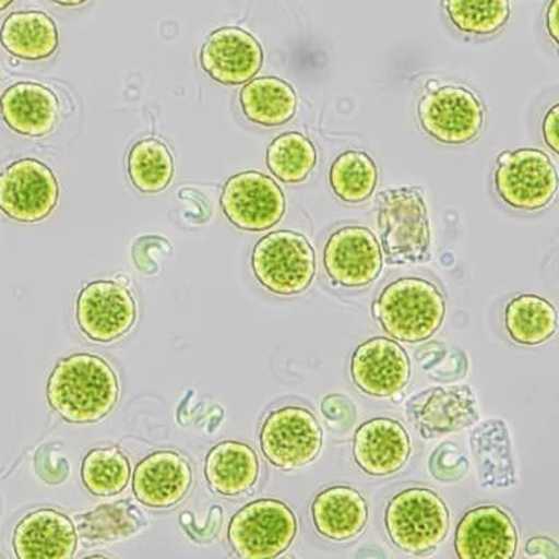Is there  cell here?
<instances>
[{
  "label": "cell",
  "instance_id": "cell-23",
  "mask_svg": "<svg viewBox=\"0 0 559 559\" xmlns=\"http://www.w3.org/2000/svg\"><path fill=\"white\" fill-rule=\"evenodd\" d=\"M258 476V456L247 443L222 442L207 454V481L222 496H239L249 491L257 484Z\"/></svg>",
  "mask_w": 559,
  "mask_h": 559
},
{
  "label": "cell",
  "instance_id": "cell-1",
  "mask_svg": "<svg viewBox=\"0 0 559 559\" xmlns=\"http://www.w3.org/2000/svg\"><path fill=\"white\" fill-rule=\"evenodd\" d=\"M48 401L70 423H94L118 402L119 383L103 358L74 354L62 359L48 382Z\"/></svg>",
  "mask_w": 559,
  "mask_h": 559
},
{
  "label": "cell",
  "instance_id": "cell-7",
  "mask_svg": "<svg viewBox=\"0 0 559 559\" xmlns=\"http://www.w3.org/2000/svg\"><path fill=\"white\" fill-rule=\"evenodd\" d=\"M493 187L508 206L536 212L547 207L557 194V168L542 150L506 152L498 157Z\"/></svg>",
  "mask_w": 559,
  "mask_h": 559
},
{
  "label": "cell",
  "instance_id": "cell-16",
  "mask_svg": "<svg viewBox=\"0 0 559 559\" xmlns=\"http://www.w3.org/2000/svg\"><path fill=\"white\" fill-rule=\"evenodd\" d=\"M408 413L427 439L462 431L478 419L476 396L467 386L424 391L412 399Z\"/></svg>",
  "mask_w": 559,
  "mask_h": 559
},
{
  "label": "cell",
  "instance_id": "cell-18",
  "mask_svg": "<svg viewBox=\"0 0 559 559\" xmlns=\"http://www.w3.org/2000/svg\"><path fill=\"white\" fill-rule=\"evenodd\" d=\"M411 453L406 428L392 418L369 419L354 436V462L369 476L383 477L401 471Z\"/></svg>",
  "mask_w": 559,
  "mask_h": 559
},
{
  "label": "cell",
  "instance_id": "cell-4",
  "mask_svg": "<svg viewBox=\"0 0 559 559\" xmlns=\"http://www.w3.org/2000/svg\"><path fill=\"white\" fill-rule=\"evenodd\" d=\"M384 526L401 550L424 554L445 540L451 516L445 502L431 489L412 488L389 502Z\"/></svg>",
  "mask_w": 559,
  "mask_h": 559
},
{
  "label": "cell",
  "instance_id": "cell-11",
  "mask_svg": "<svg viewBox=\"0 0 559 559\" xmlns=\"http://www.w3.org/2000/svg\"><path fill=\"white\" fill-rule=\"evenodd\" d=\"M222 204L231 223L247 231L272 228L286 212V199L278 185L266 175L254 171L229 178Z\"/></svg>",
  "mask_w": 559,
  "mask_h": 559
},
{
  "label": "cell",
  "instance_id": "cell-20",
  "mask_svg": "<svg viewBox=\"0 0 559 559\" xmlns=\"http://www.w3.org/2000/svg\"><path fill=\"white\" fill-rule=\"evenodd\" d=\"M191 481V466L181 454L157 452L138 464L133 491L144 506L168 508L187 496Z\"/></svg>",
  "mask_w": 559,
  "mask_h": 559
},
{
  "label": "cell",
  "instance_id": "cell-15",
  "mask_svg": "<svg viewBox=\"0 0 559 559\" xmlns=\"http://www.w3.org/2000/svg\"><path fill=\"white\" fill-rule=\"evenodd\" d=\"M518 544L515 523L493 506L468 511L454 537V550L463 559H511L516 556Z\"/></svg>",
  "mask_w": 559,
  "mask_h": 559
},
{
  "label": "cell",
  "instance_id": "cell-22",
  "mask_svg": "<svg viewBox=\"0 0 559 559\" xmlns=\"http://www.w3.org/2000/svg\"><path fill=\"white\" fill-rule=\"evenodd\" d=\"M4 121L13 131L39 138L51 132L58 119V98L35 83H19L0 98Z\"/></svg>",
  "mask_w": 559,
  "mask_h": 559
},
{
  "label": "cell",
  "instance_id": "cell-12",
  "mask_svg": "<svg viewBox=\"0 0 559 559\" xmlns=\"http://www.w3.org/2000/svg\"><path fill=\"white\" fill-rule=\"evenodd\" d=\"M324 269L338 286L357 288L376 282L383 267L381 245L366 227H344L324 247Z\"/></svg>",
  "mask_w": 559,
  "mask_h": 559
},
{
  "label": "cell",
  "instance_id": "cell-24",
  "mask_svg": "<svg viewBox=\"0 0 559 559\" xmlns=\"http://www.w3.org/2000/svg\"><path fill=\"white\" fill-rule=\"evenodd\" d=\"M245 117L262 127H280L297 111V94L288 83L277 78L253 79L241 92Z\"/></svg>",
  "mask_w": 559,
  "mask_h": 559
},
{
  "label": "cell",
  "instance_id": "cell-2",
  "mask_svg": "<svg viewBox=\"0 0 559 559\" xmlns=\"http://www.w3.org/2000/svg\"><path fill=\"white\" fill-rule=\"evenodd\" d=\"M383 331L397 341L419 343L433 336L445 319L447 304L426 278H399L383 289L372 307Z\"/></svg>",
  "mask_w": 559,
  "mask_h": 559
},
{
  "label": "cell",
  "instance_id": "cell-27",
  "mask_svg": "<svg viewBox=\"0 0 559 559\" xmlns=\"http://www.w3.org/2000/svg\"><path fill=\"white\" fill-rule=\"evenodd\" d=\"M329 182L338 199L347 203H362L376 191L378 169L364 152L341 154L331 167Z\"/></svg>",
  "mask_w": 559,
  "mask_h": 559
},
{
  "label": "cell",
  "instance_id": "cell-13",
  "mask_svg": "<svg viewBox=\"0 0 559 559\" xmlns=\"http://www.w3.org/2000/svg\"><path fill=\"white\" fill-rule=\"evenodd\" d=\"M349 372L359 391L377 397L402 392L412 376V364L406 349L386 337L362 343L352 357Z\"/></svg>",
  "mask_w": 559,
  "mask_h": 559
},
{
  "label": "cell",
  "instance_id": "cell-29",
  "mask_svg": "<svg viewBox=\"0 0 559 559\" xmlns=\"http://www.w3.org/2000/svg\"><path fill=\"white\" fill-rule=\"evenodd\" d=\"M174 163L168 148L158 140L134 144L129 154V175L139 191L157 193L171 181Z\"/></svg>",
  "mask_w": 559,
  "mask_h": 559
},
{
  "label": "cell",
  "instance_id": "cell-32",
  "mask_svg": "<svg viewBox=\"0 0 559 559\" xmlns=\"http://www.w3.org/2000/svg\"><path fill=\"white\" fill-rule=\"evenodd\" d=\"M526 552L532 558H559V547L551 538L533 537L526 543Z\"/></svg>",
  "mask_w": 559,
  "mask_h": 559
},
{
  "label": "cell",
  "instance_id": "cell-6",
  "mask_svg": "<svg viewBox=\"0 0 559 559\" xmlns=\"http://www.w3.org/2000/svg\"><path fill=\"white\" fill-rule=\"evenodd\" d=\"M297 526V518L286 503L261 499L237 512L229 523L228 538L243 559L276 558L292 547Z\"/></svg>",
  "mask_w": 559,
  "mask_h": 559
},
{
  "label": "cell",
  "instance_id": "cell-36",
  "mask_svg": "<svg viewBox=\"0 0 559 559\" xmlns=\"http://www.w3.org/2000/svg\"><path fill=\"white\" fill-rule=\"evenodd\" d=\"M10 2H0V12H2L3 9H7L8 7H10Z\"/></svg>",
  "mask_w": 559,
  "mask_h": 559
},
{
  "label": "cell",
  "instance_id": "cell-8",
  "mask_svg": "<svg viewBox=\"0 0 559 559\" xmlns=\"http://www.w3.org/2000/svg\"><path fill=\"white\" fill-rule=\"evenodd\" d=\"M417 115L424 132L445 144L472 142L484 127L483 104L464 87L429 90L419 99Z\"/></svg>",
  "mask_w": 559,
  "mask_h": 559
},
{
  "label": "cell",
  "instance_id": "cell-10",
  "mask_svg": "<svg viewBox=\"0 0 559 559\" xmlns=\"http://www.w3.org/2000/svg\"><path fill=\"white\" fill-rule=\"evenodd\" d=\"M59 188L51 169L26 158L0 174V209L22 223L39 222L57 206Z\"/></svg>",
  "mask_w": 559,
  "mask_h": 559
},
{
  "label": "cell",
  "instance_id": "cell-33",
  "mask_svg": "<svg viewBox=\"0 0 559 559\" xmlns=\"http://www.w3.org/2000/svg\"><path fill=\"white\" fill-rule=\"evenodd\" d=\"M558 115L559 107L558 105H554L550 111L546 114V117H544L542 127L544 142H546L547 146L550 147L556 154L559 152Z\"/></svg>",
  "mask_w": 559,
  "mask_h": 559
},
{
  "label": "cell",
  "instance_id": "cell-25",
  "mask_svg": "<svg viewBox=\"0 0 559 559\" xmlns=\"http://www.w3.org/2000/svg\"><path fill=\"white\" fill-rule=\"evenodd\" d=\"M0 41L14 57L44 59L58 47L55 23L41 12H19L4 20Z\"/></svg>",
  "mask_w": 559,
  "mask_h": 559
},
{
  "label": "cell",
  "instance_id": "cell-3",
  "mask_svg": "<svg viewBox=\"0 0 559 559\" xmlns=\"http://www.w3.org/2000/svg\"><path fill=\"white\" fill-rule=\"evenodd\" d=\"M382 251L391 264L426 263L431 259V229L421 189H389L378 198Z\"/></svg>",
  "mask_w": 559,
  "mask_h": 559
},
{
  "label": "cell",
  "instance_id": "cell-17",
  "mask_svg": "<svg viewBox=\"0 0 559 559\" xmlns=\"http://www.w3.org/2000/svg\"><path fill=\"white\" fill-rule=\"evenodd\" d=\"M202 67L224 84H242L257 76L263 63L261 44L237 27L217 29L202 49Z\"/></svg>",
  "mask_w": 559,
  "mask_h": 559
},
{
  "label": "cell",
  "instance_id": "cell-35",
  "mask_svg": "<svg viewBox=\"0 0 559 559\" xmlns=\"http://www.w3.org/2000/svg\"><path fill=\"white\" fill-rule=\"evenodd\" d=\"M61 7L64 8H74V7H82L83 2H74V3H59Z\"/></svg>",
  "mask_w": 559,
  "mask_h": 559
},
{
  "label": "cell",
  "instance_id": "cell-26",
  "mask_svg": "<svg viewBox=\"0 0 559 559\" xmlns=\"http://www.w3.org/2000/svg\"><path fill=\"white\" fill-rule=\"evenodd\" d=\"M506 324L513 342L537 346L557 332V309L547 299L526 294L508 304Z\"/></svg>",
  "mask_w": 559,
  "mask_h": 559
},
{
  "label": "cell",
  "instance_id": "cell-5",
  "mask_svg": "<svg viewBox=\"0 0 559 559\" xmlns=\"http://www.w3.org/2000/svg\"><path fill=\"white\" fill-rule=\"evenodd\" d=\"M254 276L269 292L297 296L311 286L317 257L308 239L293 231L269 234L252 253Z\"/></svg>",
  "mask_w": 559,
  "mask_h": 559
},
{
  "label": "cell",
  "instance_id": "cell-9",
  "mask_svg": "<svg viewBox=\"0 0 559 559\" xmlns=\"http://www.w3.org/2000/svg\"><path fill=\"white\" fill-rule=\"evenodd\" d=\"M264 456L280 468H298L321 453L323 432L317 417L304 407H284L273 412L261 432Z\"/></svg>",
  "mask_w": 559,
  "mask_h": 559
},
{
  "label": "cell",
  "instance_id": "cell-30",
  "mask_svg": "<svg viewBox=\"0 0 559 559\" xmlns=\"http://www.w3.org/2000/svg\"><path fill=\"white\" fill-rule=\"evenodd\" d=\"M82 477L93 496H115L128 486L131 466L118 449H96L84 459Z\"/></svg>",
  "mask_w": 559,
  "mask_h": 559
},
{
  "label": "cell",
  "instance_id": "cell-14",
  "mask_svg": "<svg viewBox=\"0 0 559 559\" xmlns=\"http://www.w3.org/2000/svg\"><path fill=\"white\" fill-rule=\"evenodd\" d=\"M136 319L132 294L122 284L94 282L80 293L78 322L93 341L108 343L131 331Z\"/></svg>",
  "mask_w": 559,
  "mask_h": 559
},
{
  "label": "cell",
  "instance_id": "cell-31",
  "mask_svg": "<svg viewBox=\"0 0 559 559\" xmlns=\"http://www.w3.org/2000/svg\"><path fill=\"white\" fill-rule=\"evenodd\" d=\"M449 20L459 32L486 37L506 26L511 4L499 2H443Z\"/></svg>",
  "mask_w": 559,
  "mask_h": 559
},
{
  "label": "cell",
  "instance_id": "cell-28",
  "mask_svg": "<svg viewBox=\"0 0 559 559\" xmlns=\"http://www.w3.org/2000/svg\"><path fill=\"white\" fill-rule=\"evenodd\" d=\"M317 148L302 133L288 132L274 139L267 150V166L283 182L306 181L317 166Z\"/></svg>",
  "mask_w": 559,
  "mask_h": 559
},
{
  "label": "cell",
  "instance_id": "cell-19",
  "mask_svg": "<svg viewBox=\"0 0 559 559\" xmlns=\"http://www.w3.org/2000/svg\"><path fill=\"white\" fill-rule=\"evenodd\" d=\"M76 544L72 521L52 509L29 513L14 531L13 546L20 559H69Z\"/></svg>",
  "mask_w": 559,
  "mask_h": 559
},
{
  "label": "cell",
  "instance_id": "cell-21",
  "mask_svg": "<svg viewBox=\"0 0 559 559\" xmlns=\"http://www.w3.org/2000/svg\"><path fill=\"white\" fill-rule=\"evenodd\" d=\"M312 516L321 536L332 542H347L366 527L368 507L357 489L332 487L314 498Z\"/></svg>",
  "mask_w": 559,
  "mask_h": 559
},
{
  "label": "cell",
  "instance_id": "cell-34",
  "mask_svg": "<svg viewBox=\"0 0 559 559\" xmlns=\"http://www.w3.org/2000/svg\"><path fill=\"white\" fill-rule=\"evenodd\" d=\"M558 10H559V2L556 0V2H552L550 4V8H548L547 12V28L548 33H550L554 41L558 44Z\"/></svg>",
  "mask_w": 559,
  "mask_h": 559
}]
</instances>
